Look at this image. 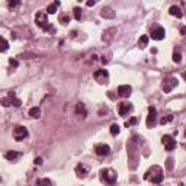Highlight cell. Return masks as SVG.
Wrapping results in <instances>:
<instances>
[{"mask_svg":"<svg viewBox=\"0 0 186 186\" xmlns=\"http://www.w3.org/2000/svg\"><path fill=\"white\" fill-rule=\"evenodd\" d=\"M0 105L1 106H4V108H9V106H21V99H18L16 96H15V93L13 92H10L6 98H3V99H0Z\"/></svg>","mask_w":186,"mask_h":186,"instance_id":"6da1fadb","label":"cell"},{"mask_svg":"<svg viewBox=\"0 0 186 186\" xmlns=\"http://www.w3.org/2000/svg\"><path fill=\"white\" fill-rule=\"evenodd\" d=\"M100 179L102 182L105 183H109V185H113L116 182V173L110 169H102L100 170Z\"/></svg>","mask_w":186,"mask_h":186,"instance_id":"7a4b0ae2","label":"cell"},{"mask_svg":"<svg viewBox=\"0 0 186 186\" xmlns=\"http://www.w3.org/2000/svg\"><path fill=\"white\" fill-rule=\"evenodd\" d=\"M35 22H36V25H38L41 29H44V31L51 29L50 22H48V16H47V13H44V12H38V13H36V16H35Z\"/></svg>","mask_w":186,"mask_h":186,"instance_id":"3957f363","label":"cell"},{"mask_svg":"<svg viewBox=\"0 0 186 186\" xmlns=\"http://www.w3.org/2000/svg\"><path fill=\"white\" fill-rule=\"evenodd\" d=\"M162 142H163V145H164V148L167 150V151H173L176 148V140L172 137V135H163L162 137Z\"/></svg>","mask_w":186,"mask_h":186,"instance_id":"277c9868","label":"cell"},{"mask_svg":"<svg viewBox=\"0 0 186 186\" xmlns=\"http://www.w3.org/2000/svg\"><path fill=\"white\" fill-rule=\"evenodd\" d=\"M29 135V132H28V130L25 128V127H16L15 128V131H13V137H15V140L16 141H22V140H25L26 137Z\"/></svg>","mask_w":186,"mask_h":186,"instance_id":"5b68a950","label":"cell"},{"mask_svg":"<svg viewBox=\"0 0 186 186\" xmlns=\"http://www.w3.org/2000/svg\"><path fill=\"white\" fill-rule=\"evenodd\" d=\"M176 86H177V80L173 79V77H167V79H164L163 84H162L163 92H166V93H170V92H172V89L176 87Z\"/></svg>","mask_w":186,"mask_h":186,"instance_id":"8992f818","label":"cell"},{"mask_svg":"<svg viewBox=\"0 0 186 186\" xmlns=\"http://www.w3.org/2000/svg\"><path fill=\"white\" fill-rule=\"evenodd\" d=\"M93 77L98 80L99 83H106V80H108V77H109V73H108V70L100 68V70H96V71L93 73Z\"/></svg>","mask_w":186,"mask_h":186,"instance_id":"52a82bcc","label":"cell"},{"mask_svg":"<svg viewBox=\"0 0 186 186\" xmlns=\"http://www.w3.org/2000/svg\"><path fill=\"white\" fill-rule=\"evenodd\" d=\"M156 118H157V109L154 108V106H150L148 108V116H147V127L150 128V127H153L154 124H156Z\"/></svg>","mask_w":186,"mask_h":186,"instance_id":"ba28073f","label":"cell"},{"mask_svg":"<svg viewBox=\"0 0 186 186\" xmlns=\"http://www.w3.org/2000/svg\"><path fill=\"white\" fill-rule=\"evenodd\" d=\"M95 153L98 154V156H108L110 153V147L108 144H98L96 147H95Z\"/></svg>","mask_w":186,"mask_h":186,"instance_id":"9c48e42d","label":"cell"},{"mask_svg":"<svg viewBox=\"0 0 186 186\" xmlns=\"http://www.w3.org/2000/svg\"><path fill=\"white\" fill-rule=\"evenodd\" d=\"M131 110H132V105L130 103V102H122V103H119L118 112H119L121 116H125V115H128Z\"/></svg>","mask_w":186,"mask_h":186,"instance_id":"30bf717a","label":"cell"},{"mask_svg":"<svg viewBox=\"0 0 186 186\" xmlns=\"http://www.w3.org/2000/svg\"><path fill=\"white\" fill-rule=\"evenodd\" d=\"M164 35H166V31H164L162 26H159V28H156L151 31V38L156 39V41H160V39H163Z\"/></svg>","mask_w":186,"mask_h":186,"instance_id":"8fae6325","label":"cell"},{"mask_svg":"<svg viewBox=\"0 0 186 186\" xmlns=\"http://www.w3.org/2000/svg\"><path fill=\"white\" fill-rule=\"evenodd\" d=\"M131 92H132V87L130 84H121L119 87H118V93H119V96H122V98H128L131 95Z\"/></svg>","mask_w":186,"mask_h":186,"instance_id":"7c38bea8","label":"cell"},{"mask_svg":"<svg viewBox=\"0 0 186 186\" xmlns=\"http://www.w3.org/2000/svg\"><path fill=\"white\" fill-rule=\"evenodd\" d=\"M76 115L82 116V118H86L87 110H86V108H84V105H83V103H77V105H76Z\"/></svg>","mask_w":186,"mask_h":186,"instance_id":"4fadbf2b","label":"cell"},{"mask_svg":"<svg viewBox=\"0 0 186 186\" xmlns=\"http://www.w3.org/2000/svg\"><path fill=\"white\" fill-rule=\"evenodd\" d=\"M169 12H170V15H173V16H176L177 19H180V18H183V13H182V10L177 7V6H172L170 9H169Z\"/></svg>","mask_w":186,"mask_h":186,"instance_id":"5bb4252c","label":"cell"},{"mask_svg":"<svg viewBox=\"0 0 186 186\" xmlns=\"http://www.w3.org/2000/svg\"><path fill=\"white\" fill-rule=\"evenodd\" d=\"M76 173H77V176H80V177H84V176L87 175V169H86L83 164H77L76 166Z\"/></svg>","mask_w":186,"mask_h":186,"instance_id":"9a60e30c","label":"cell"},{"mask_svg":"<svg viewBox=\"0 0 186 186\" xmlns=\"http://www.w3.org/2000/svg\"><path fill=\"white\" fill-rule=\"evenodd\" d=\"M4 157H6V160H9V162H13V160H16V159L19 157V151L10 150V151H7V153L4 154Z\"/></svg>","mask_w":186,"mask_h":186,"instance_id":"2e32d148","label":"cell"},{"mask_svg":"<svg viewBox=\"0 0 186 186\" xmlns=\"http://www.w3.org/2000/svg\"><path fill=\"white\" fill-rule=\"evenodd\" d=\"M162 180H163V172L159 170L156 175H151V182H153V183H157V185H159V183H162Z\"/></svg>","mask_w":186,"mask_h":186,"instance_id":"e0dca14e","label":"cell"},{"mask_svg":"<svg viewBox=\"0 0 186 186\" xmlns=\"http://www.w3.org/2000/svg\"><path fill=\"white\" fill-rule=\"evenodd\" d=\"M28 113H29V116H31V118H39V116H41V109H39L38 106H33V108L29 109Z\"/></svg>","mask_w":186,"mask_h":186,"instance_id":"ac0fdd59","label":"cell"},{"mask_svg":"<svg viewBox=\"0 0 186 186\" xmlns=\"http://www.w3.org/2000/svg\"><path fill=\"white\" fill-rule=\"evenodd\" d=\"M100 15H102L103 18H113V16H115V13L112 12V9H110V7H103Z\"/></svg>","mask_w":186,"mask_h":186,"instance_id":"d6986e66","label":"cell"},{"mask_svg":"<svg viewBox=\"0 0 186 186\" xmlns=\"http://www.w3.org/2000/svg\"><path fill=\"white\" fill-rule=\"evenodd\" d=\"M58 6H60V1L57 0V1H54L53 4H50V6L47 7V12H48L50 15H54L55 12H57V7H58Z\"/></svg>","mask_w":186,"mask_h":186,"instance_id":"ffe728a7","label":"cell"},{"mask_svg":"<svg viewBox=\"0 0 186 186\" xmlns=\"http://www.w3.org/2000/svg\"><path fill=\"white\" fill-rule=\"evenodd\" d=\"M7 50H9V42H7L3 36H0V51L4 53V51H7Z\"/></svg>","mask_w":186,"mask_h":186,"instance_id":"44dd1931","label":"cell"},{"mask_svg":"<svg viewBox=\"0 0 186 186\" xmlns=\"http://www.w3.org/2000/svg\"><path fill=\"white\" fill-rule=\"evenodd\" d=\"M148 44V36L147 35H142L141 38H140V41H138V47L140 48H145Z\"/></svg>","mask_w":186,"mask_h":186,"instance_id":"7402d4cb","label":"cell"},{"mask_svg":"<svg viewBox=\"0 0 186 186\" xmlns=\"http://www.w3.org/2000/svg\"><path fill=\"white\" fill-rule=\"evenodd\" d=\"M110 134L112 135H118L119 134V131H121V128H119V125H116V124H113V125H110Z\"/></svg>","mask_w":186,"mask_h":186,"instance_id":"603a6c76","label":"cell"},{"mask_svg":"<svg viewBox=\"0 0 186 186\" xmlns=\"http://www.w3.org/2000/svg\"><path fill=\"white\" fill-rule=\"evenodd\" d=\"M38 186H51V180H50V179H47V177H44V179H39V180H38Z\"/></svg>","mask_w":186,"mask_h":186,"instance_id":"cb8c5ba5","label":"cell"},{"mask_svg":"<svg viewBox=\"0 0 186 186\" xmlns=\"http://www.w3.org/2000/svg\"><path fill=\"white\" fill-rule=\"evenodd\" d=\"M74 19H76V21H80V19H82V9H80V7H74Z\"/></svg>","mask_w":186,"mask_h":186,"instance_id":"d4e9b609","label":"cell"},{"mask_svg":"<svg viewBox=\"0 0 186 186\" xmlns=\"http://www.w3.org/2000/svg\"><path fill=\"white\" fill-rule=\"evenodd\" d=\"M173 61H175V63H180V61H182V54L177 53V51L173 53Z\"/></svg>","mask_w":186,"mask_h":186,"instance_id":"484cf974","label":"cell"},{"mask_svg":"<svg viewBox=\"0 0 186 186\" xmlns=\"http://www.w3.org/2000/svg\"><path fill=\"white\" fill-rule=\"evenodd\" d=\"M172 119H173V116H172V115H167V116L162 118V121H160V122H162V125H164V124H169V122H170Z\"/></svg>","mask_w":186,"mask_h":186,"instance_id":"4316f807","label":"cell"},{"mask_svg":"<svg viewBox=\"0 0 186 186\" xmlns=\"http://www.w3.org/2000/svg\"><path fill=\"white\" fill-rule=\"evenodd\" d=\"M19 4H21V1H9V3H7V6H9L10 9L16 7V6H19Z\"/></svg>","mask_w":186,"mask_h":186,"instance_id":"83f0119b","label":"cell"},{"mask_svg":"<svg viewBox=\"0 0 186 186\" xmlns=\"http://www.w3.org/2000/svg\"><path fill=\"white\" fill-rule=\"evenodd\" d=\"M60 21H61V23L67 25V23L70 22V18H68V16H61V19H60Z\"/></svg>","mask_w":186,"mask_h":186,"instance_id":"f1b7e54d","label":"cell"},{"mask_svg":"<svg viewBox=\"0 0 186 186\" xmlns=\"http://www.w3.org/2000/svg\"><path fill=\"white\" fill-rule=\"evenodd\" d=\"M9 64H10L12 67H18V60H15V58H10V60H9Z\"/></svg>","mask_w":186,"mask_h":186,"instance_id":"f546056e","label":"cell"},{"mask_svg":"<svg viewBox=\"0 0 186 186\" xmlns=\"http://www.w3.org/2000/svg\"><path fill=\"white\" fill-rule=\"evenodd\" d=\"M33 163L36 164V166H41V164H42V157H36Z\"/></svg>","mask_w":186,"mask_h":186,"instance_id":"4dcf8cb0","label":"cell"},{"mask_svg":"<svg viewBox=\"0 0 186 186\" xmlns=\"http://www.w3.org/2000/svg\"><path fill=\"white\" fill-rule=\"evenodd\" d=\"M135 122H137V119H135V118H131V121H130V122H125V127H130V125L135 124Z\"/></svg>","mask_w":186,"mask_h":186,"instance_id":"1f68e13d","label":"cell"},{"mask_svg":"<svg viewBox=\"0 0 186 186\" xmlns=\"http://www.w3.org/2000/svg\"><path fill=\"white\" fill-rule=\"evenodd\" d=\"M86 4H87L89 7H92V6H95V4H96V1H92V0H89V1L86 3Z\"/></svg>","mask_w":186,"mask_h":186,"instance_id":"d6a6232c","label":"cell"}]
</instances>
